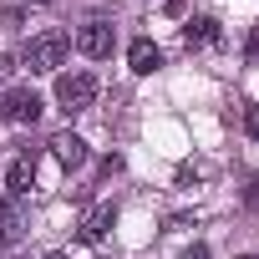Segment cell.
Wrapping results in <instances>:
<instances>
[{"label":"cell","mask_w":259,"mask_h":259,"mask_svg":"<svg viewBox=\"0 0 259 259\" xmlns=\"http://www.w3.org/2000/svg\"><path fill=\"white\" fill-rule=\"evenodd\" d=\"M239 259H259V254H239Z\"/></svg>","instance_id":"9a60e30c"},{"label":"cell","mask_w":259,"mask_h":259,"mask_svg":"<svg viewBox=\"0 0 259 259\" xmlns=\"http://www.w3.org/2000/svg\"><path fill=\"white\" fill-rule=\"evenodd\" d=\"M92 102H97V76H87V71H71V76H56V107H61L66 117L87 112Z\"/></svg>","instance_id":"7a4b0ae2"},{"label":"cell","mask_w":259,"mask_h":259,"mask_svg":"<svg viewBox=\"0 0 259 259\" xmlns=\"http://www.w3.org/2000/svg\"><path fill=\"white\" fill-rule=\"evenodd\" d=\"M66 51H71V41H66L61 31H46V36H36V41L26 46V56H21V61H26L36 76H51V71H61Z\"/></svg>","instance_id":"6da1fadb"},{"label":"cell","mask_w":259,"mask_h":259,"mask_svg":"<svg viewBox=\"0 0 259 259\" xmlns=\"http://www.w3.org/2000/svg\"><path fill=\"white\" fill-rule=\"evenodd\" d=\"M36 6H51V0H36Z\"/></svg>","instance_id":"e0dca14e"},{"label":"cell","mask_w":259,"mask_h":259,"mask_svg":"<svg viewBox=\"0 0 259 259\" xmlns=\"http://www.w3.org/2000/svg\"><path fill=\"white\" fill-rule=\"evenodd\" d=\"M76 46H81V56H92V61L112 56V26H107V21H87V26L76 31Z\"/></svg>","instance_id":"5b68a950"},{"label":"cell","mask_w":259,"mask_h":259,"mask_svg":"<svg viewBox=\"0 0 259 259\" xmlns=\"http://www.w3.org/2000/svg\"><path fill=\"white\" fill-rule=\"evenodd\" d=\"M127 61H133V71H138V76H153V71L163 66V51L143 36V41H133V46H127Z\"/></svg>","instance_id":"9c48e42d"},{"label":"cell","mask_w":259,"mask_h":259,"mask_svg":"<svg viewBox=\"0 0 259 259\" xmlns=\"http://www.w3.org/2000/svg\"><path fill=\"white\" fill-rule=\"evenodd\" d=\"M46 148H51V158H56L61 168H81V163H87V143H81L76 133H56Z\"/></svg>","instance_id":"52a82bcc"},{"label":"cell","mask_w":259,"mask_h":259,"mask_svg":"<svg viewBox=\"0 0 259 259\" xmlns=\"http://www.w3.org/2000/svg\"><path fill=\"white\" fill-rule=\"evenodd\" d=\"M249 61H259V26L249 31Z\"/></svg>","instance_id":"5bb4252c"},{"label":"cell","mask_w":259,"mask_h":259,"mask_svg":"<svg viewBox=\"0 0 259 259\" xmlns=\"http://www.w3.org/2000/svg\"><path fill=\"white\" fill-rule=\"evenodd\" d=\"M178 259H213V254H208V244H188Z\"/></svg>","instance_id":"4fadbf2b"},{"label":"cell","mask_w":259,"mask_h":259,"mask_svg":"<svg viewBox=\"0 0 259 259\" xmlns=\"http://www.w3.org/2000/svg\"><path fill=\"white\" fill-rule=\"evenodd\" d=\"M46 259H66V254H46Z\"/></svg>","instance_id":"2e32d148"},{"label":"cell","mask_w":259,"mask_h":259,"mask_svg":"<svg viewBox=\"0 0 259 259\" xmlns=\"http://www.w3.org/2000/svg\"><path fill=\"white\" fill-rule=\"evenodd\" d=\"M112 224H117V203H97L87 219H81V229H76V239L81 244H102L107 234H112Z\"/></svg>","instance_id":"8992f818"},{"label":"cell","mask_w":259,"mask_h":259,"mask_svg":"<svg viewBox=\"0 0 259 259\" xmlns=\"http://www.w3.org/2000/svg\"><path fill=\"white\" fill-rule=\"evenodd\" d=\"M26 234V213H21V198H0V244H16Z\"/></svg>","instance_id":"ba28073f"},{"label":"cell","mask_w":259,"mask_h":259,"mask_svg":"<svg viewBox=\"0 0 259 259\" xmlns=\"http://www.w3.org/2000/svg\"><path fill=\"white\" fill-rule=\"evenodd\" d=\"M41 112H46V102L31 87H16V92L0 97V117H6V122H41Z\"/></svg>","instance_id":"3957f363"},{"label":"cell","mask_w":259,"mask_h":259,"mask_svg":"<svg viewBox=\"0 0 259 259\" xmlns=\"http://www.w3.org/2000/svg\"><path fill=\"white\" fill-rule=\"evenodd\" d=\"M244 133H249V138H259V102H254V107H244Z\"/></svg>","instance_id":"7c38bea8"},{"label":"cell","mask_w":259,"mask_h":259,"mask_svg":"<svg viewBox=\"0 0 259 259\" xmlns=\"http://www.w3.org/2000/svg\"><path fill=\"white\" fill-rule=\"evenodd\" d=\"M183 41H188V51L193 46H219V21H188V31H183Z\"/></svg>","instance_id":"30bf717a"},{"label":"cell","mask_w":259,"mask_h":259,"mask_svg":"<svg viewBox=\"0 0 259 259\" xmlns=\"http://www.w3.org/2000/svg\"><path fill=\"white\" fill-rule=\"evenodd\" d=\"M21 66V56L16 51H0V81H11V71Z\"/></svg>","instance_id":"8fae6325"},{"label":"cell","mask_w":259,"mask_h":259,"mask_svg":"<svg viewBox=\"0 0 259 259\" xmlns=\"http://www.w3.org/2000/svg\"><path fill=\"white\" fill-rule=\"evenodd\" d=\"M31 183H36V153L26 148V153H16V163L6 168V198H26Z\"/></svg>","instance_id":"277c9868"}]
</instances>
